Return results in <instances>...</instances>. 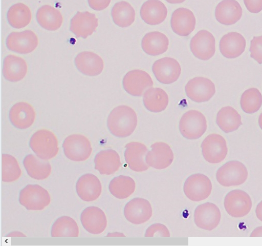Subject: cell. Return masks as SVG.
Listing matches in <instances>:
<instances>
[{
    "label": "cell",
    "mask_w": 262,
    "mask_h": 246,
    "mask_svg": "<svg viewBox=\"0 0 262 246\" xmlns=\"http://www.w3.org/2000/svg\"><path fill=\"white\" fill-rule=\"evenodd\" d=\"M137 122L135 111L127 106L121 105L115 107L110 112L107 119V126L113 135L123 138L133 133Z\"/></svg>",
    "instance_id": "obj_1"
},
{
    "label": "cell",
    "mask_w": 262,
    "mask_h": 246,
    "mask_svg": "<svg viewBox=\"0 0 262 246\" xmlns=\"http://www.w3.org/2000/svg\"><path fill=\"white\" fill-rule=\"evenodd\" d=\"M29 146L37 157L43 160L54 157L59 150L56 136L47 129L35 132L30 139Z\"/></svg>",
    "instance_id": "obj_2"
},
{
    "label": "cell",
    "mask_w": 262,
    "mask_h": 246,
    "mask_svg": "<svg viewBox=\"0 0 262 246\" xmlns=\"http://www.w3.org/2000/svg\"><path fill=\"white\" fill-rule=\"evenodd\" d=\"M248 175L247 169L242 162L232 160L227 162L217 170L216 178L221 185L228 187L244 183Z\"/></svg>",
    "instance_id": "obj_3"
},
{
    "label": "cell",
    "mask_w": 262,
    "mask_h": 246,
    "mask_svg": "<svg viewBox=\"0 0 262 246\" xmlns=\"http://www.w3.org/2000/svg\"><path fill=\"white\" fill-rule=\"evenodd\" d=\"M207 121L204 115L197 110L185 113L179 122V130L182 136L188 139L201 137L207 129Z\"/></svg>",
    "instance_id": "obj_4"
},
{
    "label": "cell",
    "mask_w": 262,
    "mask_h": 246,
    "mask_svg": "<svg viewBox=\"0 0 262 246\" xmlns=\"http://www.w3.org/2000/svg\"><path fill=\"white\" fill-rule=\"evenodd\" d=\"M50 201L48 191L38 184H28L19 192V202L28 210H42Z\"/></svg>",
    "instance_id": "obj_5"
},
{
    "label": "cell",
    "mask_w": 262,
    "mask_h": 246,
    "mask_svg": "<svg viewBox=\"0 0 262 246\" xmlns=\"http://www.w3.org/2000/svg\"><path fill=\"white\" fill-rule=\"evenodd\" d=\"M62 148L66 156L75 161L86 160L92 152L89 139L83 135L78 134L67 136L63 142Z\"/></svg>",
    "instance_id": "obj_6"
},
{
    "label": "cell",
    "mask_w": 262,
    "mask_h": 246,
    "mask_svg": "<svg viewBox=\"0 0 262 246\" xmlns=\"http://www.w3.org/2000/svg\"><path fill=\"white\" fill-rule=\"evenodd\" d=\"M212 190L210 179L201 173L193 174L185 181L183 191L185 195L193 201H200L208 198Z\"/></svg>",
    "instance_id": "obj_7"
},
{
    "label": "cell",
    "mask_w": 262,
    "mask_h": 246,
    "mask_svg": "<svg viewBox=\"0 0 262 246\" xmlns=\"http://www.w3.org/2000/svg\"><path fill=\"white\" fill-rule=\"evenodd\" d=\"M201 148L204 159L212 164L224 160L228 152L226 140L221 135L215 133L209 134L204 139Z\"/></svg>",
    "instance_id": "obj_8"
},
{
    "label": "cell",
    "mask_w": 262,
    "mask_h": 246,
    "mask_svg": "<svg viewBox=\"0 0 262 246\" xmlns=\"http://www.w3.org/2000/svg\"><path fill=\"white\" fill-rule=\"evenodd\" d=\"M224 207L231 216L241 218L250 212L252 208V200L246 192L241 190H233L226 195Z\"/></svg>",
    "instance_id": "obj_9"
},
{
    "label": "cell",
    "mask_w": 262,
    "mask_h": 246,
    "mask_svg": "<svg viewBox=\"0 0 262 246\" xmlns=\"http://www.w3.org/2000/svg\"><path fill=\"white\" fill-rule=\"evenodd\" d=\"M187 96L192 101L202 102L208 101L214 95V83L204 77H195L189 80L185 86Z\"/></svg>",
    "instance_id": "obj_10"
},
{
    "label": "cell",
    "mask_w": 262,
    "mask_h": 246,
    "mask_svg": "<svg viewBox=\"0 0 262 246\" xmlns=\"http://www.w3.org/2000/svg\"><path fill=\"white\" fill-rule=\"evenodd\" d=\"M37 35L31 30L10 33L6 39V46L12 51L28 54L34 51L38 45Z\"/></svg>",
    "instance_id": "obj_11"
},
{
    "label": "cell",
    "mask_w": 262,
    "mask_h": 246,
    "mask_svg": "<svg viewBox=\"0 0 262 246\" xmlns=\"http://www.w3.org/2000/svg\"><path fill=\"white\" fill-rule=\"evenodd\" d=\"M122 84L128 94L134 96H141L147 88L153 86V81L146 72L136 69L129 71L125 75Z\"/></svg>",
    "instance_id": "obj_12"
},
{
    "label": "cell",
    "mask_w": 262,
    "mask_h": 246,
    "mask_svg": "<svg viewBox=\"0 0 262 246\" xmlns=\"http://www.w3.org/2000/svg\"><path fill=\"white\" fill-rule=\"evenodd\" d=\"M190 47L196 58L203 60H208L215 53V38L208 31L200 30L191 38Z\"/></svg>",
    "instance_id": "obj_13"
},
{
    "label": "cell",
    "mask_w": 262,
    "mask_h": 246,
    "mask_svg": "<svg viewBox=\"0 0 262 246\" xmlns=\"http://www.w3.org/2000/svg\"><path fill=\"white\" fill-rule=\"evenodd\" d=\"M152 71L157 79L163 84L177 81L181 72L178 61L171 57H163L156 60L152 65Z\"/></svg>",
    "instance_id": "obj_14"
},
{
    "label": "cell",
    "mask_w": 262,
    "mask_h": 246,
    "mask_svg": "<svg viewBox=\"0 0 262 246\" xmlns=\"http://www.w3.org/2000/svg\"><path fill=\"white\" fill-rule=\"evenodd\" d=\"M124 214L125 218L130 222L140 224L150 218L152 209L147 199L137 197L131 199L125 204Z\"/></svg>",
    "instance_id": "obj_15"
},
{
    "label": "cell",
    "mask_w": 262,
    "mask_h": 246,
    "mask_svg": "<svg viewBox=\"0 0 262 246\" xmlns=\"http://www.w3.org/2000/svg\"><path fill=\"white\" fill-rule=\"evenodd\" d=\"M221 217L219 208L211 202L199 205L194 213V220L196 226L208 231L213 230L219 225Z\"/></svg>",
    "instance_id": "obj_16"
},
{
    "label": "cell",
    "mask_w": 262,
    "mask_h": 246,
    "mask_svg": "<svg viewBox=\"0 0 262 246\" xmlns=\"http://www.w3.org/2000/svg\"><path fill=\"white\" fill-rule=\"evenodd\" d=\"M147 152L145 160L152 168L161 170L168 167L172 162L174 155L170 146L164 142H156Z\"/></svg>",
    "instance_id": "obj_17"
},
{
    "label": "cell",
    "mask_w": 262,
    "mask_h": 246,
    "mask_svg": "<svg viewBox=\"0 0 262 246\" xmlns=\"http://www.w3.org/2000/svg\"><path fill=\"white\" fill-rule=\"evenodd\" d=\"M83 228L91 234H99L107 226V219L104 212L99 208L91 206L84 209L80 215Z\"/></svg>",
    "instance_id": "obj_18"
},
{
    "label": "cell",
    "mask_w": 262,
    "mask_h": 246,
    "mask_svg": "<svg viewBox=\"0 0 262 246\" xmlns=\"http://www.w3.org/2000/svg\"><path fill=\"white\" fill-rule=\"evenodd\" d=\"M124 157L129 168L134 171L143 172L149 168L145 157L148 152L146 146L139 142H130L125 146Z\"/></svg>",
    "instance_id": "obj_19"
},
{
    "label": "cell",
    "mask_w": 262,
    "mask_h": 246,
    "mask_svg": "<svg viewBox=\"0 0 262 246\" xmlns=\"http://www.w3.org/2000/svg\"><path fill=\"white\" fill-rule=\"evenodd\" d=\"M98 25V18L94 14L77 12L71 20L70 30L77 37L86 38L93 34Z\"/></svg>",
    "instance_id": "obj_20"
},
{
    "label": "cell",
    "mask_w": 262,
    "mask_h": 246,
    "mask_svg": "<svg viewBox=\"0 0 262 246\" xmlns=\"http://www.w3.org/2000/svg\"><path fill=\"white\" fill-rule=\"evenodd\" d=\"M33 107L26 102L14 104L9 112V118L12 125L19 129H26L31 126L35 119Z\"/></svg>",
    "instance_id": "obj_21"
},
{
    "label": "cell",
    "mask_w": 262,
    "mask_h": 246,
    "mask_svg": "<svg viewBox=\"0 0 262 246\" xmlns=\"http://www.w3.org/2000/svg\"><path fill=\"white\" fill-rule=\"evenodd\" d=\"M76 190L78 196L83 201H93L100 195L102 186L97 176L87 173L79 178L76 182Z\"/></svg>",
    "instance_id": "obj_22"
},
{
    "label": "cell",
    "mask_w": 262,
    "mask_h": 246,
    "mask_svg": "<svg viewBox=\"0 0 262 246\" xmlns=\"http://www.w3.org/2000/svg\"><path fill=\"white\" fill-rule=\"evenodd\" d=\"M195 17L193 13L185 8H179L172 13L170 25L173 31L177 34L186 36L194 29Z\"/></svg>",
    "instance_id": "obj_23"
},
{
    "label": "cell",
    "mask_w": 262,
    "mask_h": 246,
    "mask_svg": "<svg viewBox=\"0 0 262 246\" xmlns=\"http://www.w3.org/2000/svg\"><path fill=\"white\" fill-rule=\"evenodd\" d=\"M74 63L80 72L89 76L98 75L104 68L101 57L91 51H83L78 54L75 58Z\"/></svg>",
    "instance_id": "obj_24"
},
{
    "label": "cell",
    "mask_w": 262,
    "mask_h": 246,
    "mask_svg": "<svg viewBox=\"0 0 262 246\" xmlns=\"http://www.w3.org/2000/svg\"><path fill=\"white\" fill-rule=\"evenodd\" d=\"M242 13V8L236 0H223L217 4L215 10L216 20L225 25L236 23L241 19Z\"/></svg>",
    "instance_id": "obj_25"
},
{
    "label": "cell",
    "mask_w": 262,
    "mask_h": 246,
    "mask_svg": "<svg viewBox=\"0 0 262 246\" xmlns=\"http://www.w3.org/2000/svg\"><path fill=\"white\" fill-rule=\"evenodd\" d=\"M246 39L239 33L231 32L224 35L220 42V50L222 54L227 58H235L245 51Z\"/></svg>",
    "instance_id": "obj_26"
},
{
    "label": "cell",
    "mask_w": 262,
    "mask_h": 246,
    "mask_svg": "<svg viewBox=\"0 0 262 246\" xmlns=\"http://www.w3.org/2000/svg\"><path fill=\"white\" fill-rule=\"evenodd\" d=\"M167 15L165 5L159 0H148L140 9V15L143 20L150 25L162 23Z\"/></svg>",
    "instance_id": "obj_27"
},
{
    "label": "cell",
    "mask_w": 262,
    "mask_h": 246,
    "mask_svg": "<svg viewBox=\"0 0 262 246\" xmlns=\"http://www.w3.org/2000/svg\"><path fill=\"white\" fill-rule=\"evenodd\" d=\"M95 169L102 175H111L118 170L121 161L118 153L113 149L101 150L94 158Z\"/></svg>",
    "instance_id": "obj_28"
},
{
    "label": "cell",
    "mask_w": 262,
    "mask_h": 246,
    "mask_svg": "<svg viewBox=\"0 0 262 246\" xmlns=\"http://www.w3.org/2000/svg\"><path fill=\"white\" fill-rule=\"evenodd\" d=\"M27 70V63L21 57L14 55L5 57L3 74L6 80L11 82L20 81L26 76Z\"/></svg>",
    "instance_id": "obj_29"
},
{
    "label": "cell",
    "mask_w": 262,
    "mask_h": 246,
    "mask_svg": "<svg viewBox=\"0 0 262 246\" xmlns=\"http://www.w3.org/2000/svg\"><path fill=\"white\" fill-rule=\"evenodd\" d=\"M168 37L164 34L158 31L146 33L141 42L143 50L151 56L164 53L168 49Z\"/></svg>",
    "instance_id": "obj_30"
},
{
    "label": "cell",
    "mask_w": 262,
    "mask_h": 246,
    "mask_svg": "<svg viewBox=\"0 0 262 246\" xmlns=\"http://www.w3.org/2000/svg\"><path fill=\"white\" fill-rule=\"evenodd\" d=\"M36 157L32 154L26 156L23 160L24 166L31 178L36 180H43L49 176L51 166L47 160Z\"/></svg>",
    "instance_id": "obj_31"
},
{
    "label": "cell",
    "mask_w": 262,
    "mask_h": 246,
    "mask_svg": "<svg viewBox=\"0 0 262 246\" xmlns=\"http://www.w3.org/2000/svg\"><path fill=\"white\" fill-rule=\"evenodd\" d=\"M36 19L43 28L54 31L59 29L62 23L63 18L60 12L50 5L40 7L36 13Z\"/></svg>",
    "instance_id": "obj_32"
},
{
    "label": "cell",
    "mask_w": 262,
    "mask_h": 246,
    "mask_svg": "<svg viewBox=\"0 0 262 246\" xmlns=\"http://www.w3.org/2000/svg\"><path fill=\"white\" fill-rule=\"evenodd\" d=\"M143 101L148 111L158 113L166 108L168 104V96L166 92L159 88H150L144 92Z\"/></svg>",
    "instance_id": "obj_33"
},
{
    "label": "cell",
    "mask_w": 262,
    "mask_h": 246,
    "mask_svg": "<svg viewBox=\"0 0 262 246\" xmlns=\"http://www.w3.org/2000/svg\"><path fill=\"white\" fill-rule=\"evenodd\" d=\"M216 122L225 133L233 132L242 125L240 114L230 106L224 107L220 110L217 114Z\"/></svg>",
    "instance_id": "obj_34"
},
{
    "label": "cell",
    "mask_w": 262,
    "mask_h": 246,
    "mask_svg": "<svg viewBox=\"0 0 262 246\" xmlns=\"http://www.w3.org/2000/svg\"><path fill=\"white\" fill-rule=\"evenodd\" d=\"M111 15L114 23L122 28L129 26L135 19L134 8L125 1L116 3L112 9Z\"/></svg>",
    "instance_id": "obj_35"
},
{
    "label": "cell",
    "mask_w": 262,
    "mask_h": 246,
    "mask_svg": "<svg viewBox=\"0 0 262 246\" xmlns=\"http://www.w3.org/2000/svg\"><path fill=\"white\" fill-rule=\"evenodd\" d=\"M136 183L130 177L120 175L113 178L110 182L108 189L114 197L118 199L128 197L135 191Z\"/></svg>",
    "instance_id": "obj_36"
},
{
    "label": "cell",
    "mask_w": 262,
    "mask_h": 246,
    "mask_svg": "<svg viewBox=\"0 0 262 246\" xmlns=\"http://www.w3.org/2000/svg\"><path fill=\"white\" fill-rule=\"evenodd\" d=\"M7 19L12 27L16 29L24 28L31 21V11L27 5L23 3L15 4L8 10Z\"/></svg>",
    "instance_id": "obj_37"
},
{
    "label": "cell",
    "mask_w": 262,
    "mask_h": 246,
    "mask_svg": "<svg viewBox=\"0 0 262 246\" xmlns=\"http://www.w3.org/2000/svg\"><path fill=\"white\" fill-rule=\"evenodd\" d=\"M51 234L52 237H78L79 228L74 219L63 216L54 221L51 227Z\"/></svg>",
    "instance_id": "obj_38"
},
{
    "label": "cell",
    "mask_w": 262,
    "mask_h": 246,
    "mask_svg": "<svg viewBox=\"0 0 262 246\" xmlns=\"http://www.w3.org/2000/svg\"><path fill=\"white\" fill-rule=\"evenodd\" d=\"M21 175V170L16 159L11 155H2V180L4 182L16 180Z\"/></svg>",
    "instance_id": "obj_39"
},
{
    "label": "cell",
    "mask_w": 262,
    "mask_h": 246,
    "mask_svg": "<svg viewBox=\"0 0 262 246\" xmlns=\"http://www.w3.org/2000/svg\"><path fill=\"white\" fill-rule=\"evenodd\" d=\"M240 104L244 112L254 113L260 109L262 105L261 94L257 88L248 89L242 94Z\"/></svg>",
    "instance_id": "obj_40"
},
{
    "label": "cell",
    "mask_w": 262,
    "mask_h": 246,
    "mask_svg": "<svg viewBox=\"0 0 262 246\" xmlns=\"http://www.w3.org/2000/svg\"><path fill=\"white\" fill-rule=\"evenodd\" d=\"M250 56L258 64H262V35L254 36L250 42Z\"/></svg>",
    "instance_id": "obj_41"
},
{
    "label": "cell",
    "mask_w": 262,
    "mask_h": 246,
    "mask_svg": "<svg viewBox=\"0 0 262 246\" xmlns=\"http://www.w3.org/2000/svg\"><path fill=\"white\" fill-rule=\"evenodd\" d=\"M145 237H169L170 233L167 228L162 223H154L146 230Z\"/></svg>",
    "instance_id": "obj_42"
},
{
    "label": "cell",
    "mask_w": 262,
    "mask_h": 246,
    "mask_svg": "<svg viewBox=\"0 0 262 246\" xmlns=\"http://www.w3.org/2000/svg\"><path fill=\"white\" fill-rule=\"evenodd\" d=\"M248 10L253 13H257L262 10V0H244Z\"/></svg>",
    "instance_id": "obj_43"
},
{
    "label": "cell",
    "mask_w": 262,
    "mask_h": 246,
    "mask_svg": "<svg viewBox=\"0 0 262 246\" xmlns=\"http://www.w3.org/2000/svg\"><path fill=\"white\" fill-rule=\"evenodd\" d=\"M90 7L97 11L102 10L107 7L111 0H88Z\"/></svg>",
    "instance_id": "obj_44"
},
{
    "label": "cell",
    "mask_w": 262,
    "mask_h": 246,
    "mask_svg": "<svg viewBox=\"0 0 262 246\" xmlns=\"http://www.w3.org/2000/svg\"><path fill=\"white\" fill-rule=\"evenodd\" d=\"M255 213L257 218L262 221V200L257 205Z\"/></svg>",
    "instance_id": "obj_45"
},
{
    "label": "cell",
    "mask_w": 262,
    "mask_h": 246,
    "mask_svg": "<svg viewBox=\"0 0 262 246\" xmlns=\"http://www.w3.org/2000/svg\"><path fill=\"white\" fill-rule=\"evenodd\" d=\"M251 237H262V227H258L255 228L251 233Z\"/></svg>",
    "instance_id": "obj_46"
},
{
    "label": "cell",
    "mask_w": 262,
    "mask_h": 246,
    "mask_svg": "<svg viewBox=\"0 0 262 246\" xmlns=\"http://www.w3.org/2000/svg\"><path fill=\"white\" fill-rule=\"evenodd\" d=\"M168 3L170 4H180L186 0H166Z\"/></svg>",
    "instance_id": "obj_47"
},
{
    "label": "cell",
    "mask_w": 262,
    "mask_h": 246,
    "mask_svg": "<svg viewBox=\"0 0 262 246\" xmlns=\"http://www.w3.org/2000/svg\"><path fill=\"white\" fill-rule=\"evenodd\" d=\"M258 124L260 128L262 130V113L260 114L258 118Z\"/></svg>",
    "instance_id": "obj_48"
}]
</instances>
